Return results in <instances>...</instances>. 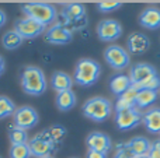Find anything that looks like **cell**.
<instances>
[{"mask_svg": "<svg viewBox=\"0 0 160 158\" xmlns=\"http://www.w3.org/2000/svg\"><path fill=\"white\" fill-rule=\"evenodd\" d=\"M28 146H30V150H31V156L35 158L49 157L58 150L56 146L48 139L44 132L31 137L30 142H28Z\"/></svg>", "mask_w": 160, "mask_h": 158, "instance_id": "obj_8", "label": "cell"}, {"mask_svg": "<svg viewBox=\"0 0 160 158\" xmlns=\"http://www.w3.org/2000/svg\"><path fill=\"white\" fill-rule=\"evenodd\" d=\"M21 11L25 14V17L35 20L37 22L45 27L55 24V21L58 20V11L55 6L49 3H22Z\"/></svg>", "mask_w": 160, "mask_h": 158, "instance_id": "obj_3", "label": "cell"}, {"mask_svg": "<svg viewBox=\"0 0 160 158\" xmlns=\"http://www.w3.org/2000/svg\"><path fill=\"white\" fill-rule=\"evenodd\" d=\"M142 122V114L139 109L131 108L125 111H119L115 115V125L119 130L127 132L133 129Z\"/></svg>", "mask_w": 160, "mask_h": 158, "instance_id": "obj_12", "label": "cell"}, {"mask_svg": "<svg viewBox=\"0 0 160 158\" xmlns=\"http://www.w3.org/2000/svg\"><path fill=\"white\" fill-rule=\"evenodd\" d=\"M136 158H149V156H142V157H136Z\"/></svg>", "mask_w": 160, "mask_h": 158, "instance_id": "obj_36", "label": "cell"}, {"mask_svg": "<svg viewBox=\"0 0 160 158\" xmlns=\"http://www.w3.org/2000/svg\"><path fill=\"white\" fill-rule=\"evenodd\" d=\"M101 74V66L93 59H80L75 67L73 81L80 87H91Z\"/></svg>", "mask_w": 160, "mask_h": 158, "instance_id": "obj_2", "label": "cell"}, {"mask_svg": "<svg viewBox=\"0 0 160 158\" xmlns=\"http://www.w3.org/2000/svg\"><path fill=\"white\" fill-rule=\"evenodd\" d=\"M86 144H87L88 150L107 154L111 148V139L105 133H101V132H91L86 139Z\"/></svg>", "mask_w": 160, "mask_h": 158, "instance_id": "obj_14", "label": "cell"}, {"mask_svg": "<svg viewBox=\"0 0 160 158\" xmlns=\"http://www.w3.org/2000/svg\"><path fill=\"white\" fill-rule=\"evenodd\" d=\"M150 144L152 143L149 142L145 137H133L129 142L127 143V147L129 148L131 153L136 157H142V156H148L150 150Z\"/></svg>", "mask_w": 160, "mask_h": 158, "instance_id": "obj_20", "label": "cell"}, {"mask_svg": "<svg viewBox=\"0 0 160 158\" xmlns=\"http://www.w3.org/2000/svg\"><path fill=\"white\" fill-rule=\"evenodd\" d=\"M131 86H132V83H131L129 76L122 74V73L115 74L110 80V90H111V92H112L114 95H117V97L122 95Z\"/></svg>", "mask_w": 160, "mask_h": 158, "instance_id": "obj_21", "label": "cell"}, {"mask_svg": "<svg viewBox=\"0 0 160 158\" xmlns=\"http://www.w3.org/2000/svg\"><path fill=\"white\" fill-rule=\"evenodd\" d=\"M44 133L47 134L48 139H49L51 142L56 146V147H58V146L63 142L65 136L68 134V130H66V128H63L62 125H52V126H49L48 129H45Z\"/></svg>", "mask_w": 160, "mask_h": 158, "instance_id": "obj_24", "label": "cell"}, {"mask_svg": "<svg viewBox=\"0 0 160 158\" xmlns=\"http://www.w3.org/2000/svg\"><path fill=\"white\" fill-rule=\"evenodd\" d=\"M158 100V91H150V90H139L135 100V108L136 109H146L155 101Z\"/></svg>", "mask_w": 160, "mask_h": 158, "instance_id": "obj_23", "label": "cell"}, {"mask_svg": "<svg viewBox=\"0 0 160 158\" xmlns=\"http://www.w3.org/2000/svg\"><path fill=\"white\" fill-rule=\"evenodd\" d=\"M45 25L37 22L35 20L30 18V17H22L18 18L14 22V31L21 36L22 39H34L37 36L42 35L45 32Z\"/></svg>", "mask_w": 160, "mask_h": 158, "instance_id": "obj_7", "label": "cell"}, {"mask_svg": "<svg viewBox=\"0 0 160 158\" xmlns=\"http://www.w3.org/2000/svg\"><path fill=\"white\" fill-rule=\"evenodd\" d=\"M76 102H78V97H76V94L73 92V90L58 92L55 97L56 108L62 112H68V111H70V109H73L76 106Z\"/></svg>", "mask_w": 160, "mask_h": 158, "instance_id": "obj_19", "label": "cell"}, {"mask_svg": "<svg viewBox=\"0 0 160 158\" xmlns=\"http://www.w3.org/2000/svg\"><path fill=\"white\" fill-rule=\"evenodd\" d=\"M8 140H10L11 146L14 144H27L30 142V137H28L27 130H22V129L17 128V126H10L8 128Z\"/></svg>", "mask_w": 160, "mask_h": 158, "instance_id": "obj_26", "label": "cell"}, {"mask_svg": "<svg viewBox=\"0 0 160 158\" xmlns=\"http://www.w3.org/2000/svg\"><path fill=\"white\" fill-rule=\"evenodd\" d=\"M0 158H2V157H0Z\"/></svg>", "mask_w": 160, "mask_h": 158, "instance_id": "obj_38", "label": "cell"}, {"mask_svg": "<svg viewBox=\"0 0 160 158\" xmlns=\"http://www.w3.org/2000/svg\"><path fill=\"white\" fill-rule=\"evenodd\" d=\"M10 158H31V150L30 146L27 144H14L11 146L10 151H8Z\"/></svg>", "mask_w": 160, "mask_h": 158, "instance_id": "obj_28", "label": "cell"}, {"mask_svg": "<svg viewBox=\"0 0 160 158\" xmlns=\"http://www.w3.org/2000/svg\"><path fill=\"white\" fill-rule=\"evenodd\" d=\"M73 83H75L73 78L65 72H55L51 76V86H52V88L56 91V94L62 92V91H69V90H72Z\"/></svg>", "mask_w": 160, "mask_h": 158, "instance_id": "obj_18", "label": "cell"}, {"mask_svg": "<svg viewBox=\"0 0 160 158\" xmlns=\"http://www.w3.org/2000/svg\"><path fill=\"white\" fill-rule=\"evenodd\" d=\"M44 158H53L52 156H49V157H44Z\"/></svg>", "mask_w": 160, "mask_h": 158, "instance_id": "obj_37", "label": "cell"}, {"mask_svg": "<svg viewBox=\"0 0 160 158\" xmlns=\"http://www.w3.org/2000/svg\"><path fill=\"white\" fill-rule=\"evenodd\" d=\"M139 22L142 27L148 28V30H158L160 27V8L148 7L146 10L142 11Z\"/></svg>", "mask_w": 160, "mask_h": 158, "instance_id": "obj_16", "label": "cell"}, {"mask_svg": "<svg viewBox=\"0 0 160 158\" xmlns=\"http://www.w3.org/2000/svg\"><path fill=\"white\" fill-rule=\"evenodd\" d=\"M114 158H135V156L129 151V148L127 147V143H125V144L118 146V150H117Z\"/></svg>", "mask_w": 160, "mask_h": 158, "instance_id": "obj_31", "label": "cell"}, {"mask_svg": "<svg viewBox=\"0 0 160 158\" xmlns=\"http://www.w3.org/2000/svg\"><path fill=\"white\" fill-rule=\"evenodd\" d=\"M82 112L87 119H91L94 122H104L110 118L112 105L104 97H93L83 104Z\"/></svg>", "mask_w": 160, "mask_h": 158, "instance_id": "obj_4", "label": "cell"}, {"mask_svg": "<svg viewBox=\"0 0 160 158\" xmlns=\"http://www.w3.org/2000/svg\"><path fill=\"white\" fill-rule=\"evenodd\" d=\"M39 122V115L35 108L30 105L20 106L16 109L13 115V125L17 128L22 129V130H30V129L35 128Z\"/></svg>", "mask_w": 160, "mask_h": 158, "instance_id": "obj_5", "label": "cell"}, {"mask_svg": "<svg viewBox=\"0 0 160 158\" xmlns=\"http://www.w3.org/2000/svg\"><path fill=\"white\" fill-rule=\"evenodd\" d=\"M158 76V72L153 66L148 63H138L131 69V73H129V78H131V83L133 86L139 87L141 84H143L145 81H148L149 78L155 77Z\"/></svg>", "mask_w": 160, "mask_h": 158, "instance_id": "obj_13", "label": "cell"}, {"mask_svg": "<svg viewBox=\"0 0 160 158\" xmlns=\"http://www.w3.org/2000/svg\"><path fill=\"white\" fill-rule=\"evenodd\" d=\"M139 90H150V91H158L160 90V78L159 76H155V77L149 78L148 81H145L143 84L138 87Z\"/></svg>", "mask_w": 160, "mask_h": 158, "instance_id": "obj_30", "label": "cell"}, {"mask_svg": "<svg viewBox=\"0 0 160 158\" xmlns=\"http://www.w3.org/2000/svg\"><path fill=\"white\" fill-rule=\"evenodd\" d=\"M104 58L105 62L112 67L114 70H124L129 66L131 58L129 53L124 49L122 46L118 45H111L104 50Z\"/></svg>", "mask_w": 160, "mask_h": 158, "instance_id": "obj_9", "label": "cell"}, {"mask_svg": "<svg viewBox=\"0 0 160 158\" xmlns=\"http://www.w3.org/2000/svg\"><path fill=\"white\" fill-rule=\"evenodd\" d=\"M62 18L68 28L69 25H73V28L83 27L86 24V7L82 3H69L62 10Z\"/></svg>", "mask_w": 160, "mask_h": 158, "instance_id": "obj_6", "label": "cell"}, {"mask_svg": "<svg viewBox=\"0 0 160 158\" xmlns=\"http://www.w3.org/2000/svg\"><path fill=\"white\" fill-rule=\"evenodd\" d=\"M145 128L150 133H160V108H152L142 116Z\"/></svg>", "mask_w": 160, "mask_h": 158, "instance_id": "obj_22", "label": "cell"}, {"mask_svg": "<svg viewBox=\"0 0 160 158\" xmlns=\"http://www.w3.org/2000/svg\"><path fill=\"white\" fill-rule=\"evenodd\" d=\"M22 41H24V39H22L14 30L7 31L2 38L3 46H4V49H7V50H14V49H17V48H20L22 44Z\"/></svg>", "mask_w": 160, "mask_h": 158, "instance_id": "obj_25", "label": "cell"}, {"mask_svg": "<svg viewBox=\"0 0 160 158\" xmlns=\"http://www.w3.org/2000/svg\"><path fill=\"white\" fill-rule=\"evenodd\" d=\"M45 41L51 45H66L72 42L73 34L62 22H55L45 31Z\"/></svg>", "mask_w": 160, "mask_h": 158, "instance_id": "obj_10", "label": "cell"}, {"mask_svg": "<svg viewBox=\"0 0 160 158\" xmlns=\"http://www.w3.org/2000/svg\"><path fill=\"white\" fill-rule=\"evenodd\" d=\"M128 44V50L133 55H141L145 53L150 48V39L148 38L145 34L141 32H133L129 35L127 41Z\"/></svg>", "mask_w": 160, "mask_h": 158, "instance_id": "obj_15", "label": "cell"}, {"mask_svg": "<svg viewBox=\"0 0 160 158\" xmlns=\"http://www.w3.org/2000/svg\"><path fill=\"white\" fill-rule=\"evenodd\" d=\"M6 21H7V16H6V13L3 10H0V28L6 24Z\"/></svg>", "mask_w": 160, "mask_h": 158, "instance_id": "obj_34", "label": "cell"}, {"mask_svg": "<svg viewBox=\"0 0 160 158\" xmlns=\"http://www.w3.org/2000/svg\"><path fill=\"white\" fill-rule=\"evenodd\" d=\"M16 104L6 95H0V120L10 118L16 112Z\"/></svg>", "mask_w": 160, "mask_h": 158, "instance_id": "obj_27", "label": "cell"}, {"mask_svg": "<svg viewBox=\"0 0 160 158\" xmlns=\"http://www.w3.org/2000/svg\"><path fill=\"white\" fill-rule=\"evenodd\" d=\"M4 70H6V60L0 56V76L4 73Z\"/></svg>", "mask_w": 160, "mask_h": 158, "instance_id": "obj_35", "label": "cell"}, {"mask_svg": "<svg viewBox=\"0 0 160 158\" xmlns=\"http://www.w3.org/2000/svg\"><path fill=\"white\" fill-rule=\"evenodd\" d=\"M138 92H139V88L132 84L124 94L118 97L117 104H115V111L119 112V111H125V109L135 108V100H136Z\"/></svg>", "mask_w": 160, "mask_h": 158, "instance_id": "obj_17", "label": "cell"}, {"mask_svg": "<svg viewBox=\"0 0 160 158\" xmlns=\"http://www.w3.org/2000/svg\"><path fill=\"white\" fill-rule=\"evenodd\" d=\"M97 35H98L100 41L102 42L117 41L122 35V25L112 18L102 20L97 25Z\"/></svg>", "mask_w": 160, "mask_h": 158, "instance_id": "obj_11", "label": "cell"}, {"mask_svg": "<svg viewBox=\"0 0 160 158\" xmlns=\"http://www.w3.org/2000/svg\"><path fill=\"white\" fill-rule=\"evenodd\" d=\"M21 88L27 95L39 97L47 91V78L39 67L27 66L21 72Z\"/></svg>", "mask_w": 160, "mask_h": 158, "instance_id": "obj_1", "label": "cell"}, {"mask_svg": "<svg viewBox=\"0 0 160 158\" xmlns=\"http://www.w3.org/2000/svg\"><path fill=\"white\" fill-rule=\"evenodd\" d=\"M149 158H160V140L153 142L150 144V150H149Z\"/></svg>", "mask_w": 160, "mask_h": 158, "instance_id": "obj_32", "label": "cell"}, {"mask_svg": "<svg viewBox=\"0 0 160 158\" xmlns=\"http://www.w3.org/2000/svg\"><path fill=\"white\" fill-rule=\"evenodd\" d=\"M86 158H107V154L100 153V151H94V150H88Z\"/></svg>", "mask_w": 160, "mask_h": 158, "instance_id": "obj_33", "label": "cell"}, {"mask_svg": "<svg viewBox=\"0 0 160 158\" xmlns=\"http://www.w3.org/2000/svg\"><path fill=\"white\" fill-rule=\"evenodd\" d=\"M122 6L121 2H100L97 3V8H98L101 13H111V11L117 10Z\"/></svg>", "mask_w": 160, "mask_h": 158, "instance_id": "obj_29", "label": "cell"}]
</instances>
